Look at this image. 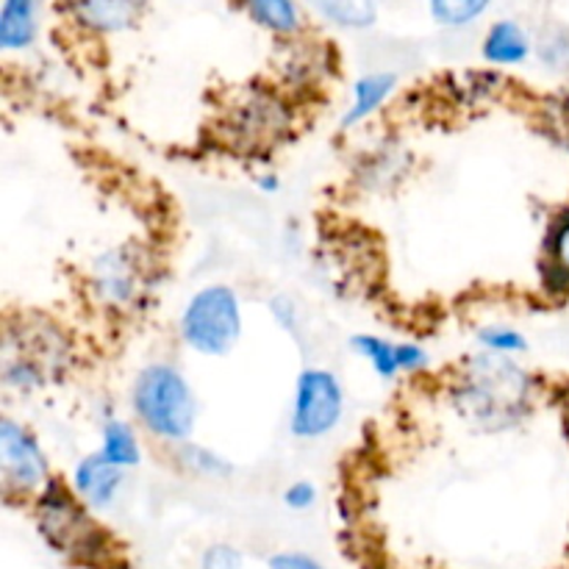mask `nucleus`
Returning a JSON list of instances; mask_svg holds the SVG:
<instances>
[{
  "mask_svg": "<svg viewBox=\"0 0 569 569\" xmlns=\"http://www.w3.org/2000/svg\"><path fill=\"white\" fill-rule=\"evenodd\" d=\"M283 509L292 511V515H309L311 509H317L320 503V487H317L311 478H298V481H289L281 492Z\"/></svg>",
  "mask_w": 569,
  "mask_h": 569,
  "instance_id": "nucleus-26",
  "label": "nucleus"
},
{
  "mask_svg": "<svg viewBox=\"0 0 569 569\" xmlns=\"http://www.w3.org/2000/svg\"><path fill=\"white\" fill-rule=\"evenodd\" d=\"M550 109H556L550 128H553V131H559V137L569 144V92L561 94L559 100H556V94H553V106H550Z\"/></svg>",
  "mask_w": 569,
  "mask_h": 569,
  "instance_id": "nucleus-29",
  "label": "nucleus"
},
{
  "mask_svg": "<svg viewBox=\"0 0 569 569\" xmlns=\"http://www.w3.org/2000/svg\"><path fill=\"white\" fill-rule=\"evenodd\" d=\"M267 311H270L272 322H276L278 328H281L287 337L292 339H303L306 337V311H303V303H300L295 295L289 292H276L270 300H267Z\"/></svg>",
  "mask_w": 569,
  "mask_h": 569,
  "instance_id": "nucleus-24",
  "label": "nucleus"
},
{
  "mask_svg": "<svg viewBox=\"0 0 569 569\" xmlns=\"http://www.w3.org/2000/svg\"><path fill=\"white\" fill-rule=\"evenodd\" d=\"M242 14L270 37L292 42L306 33V9L300 0H237Z\"/></svg>",
  "mask_w": 569,
  "mask_h": 569,
  "instance_id": "nucleus-15",
  "label": "nucleus"
},
{
  "mask_svg": "<svg viewBox=\"0 0 569 569\" xmlns=\"http://www.w3.org/2000/svg\"><path fill=\"white\" fill-rule=\"evenodd\" d=\"M533 56L545 70L569 76V26L553 22V26L542 28L533 39Z\"/></svg>",
  "mask_w": 569,
  "mask_h": 569,
  "instance_id": "nucleus-23",
  "label": "nucleus"
},
{
  "mask_svg": "<svg viewBox=\"0 0 569 569\" xmlns=\"http://www.w3.org/2000/svg\"><path fill=\"white\" fill-rule=\"evenodd\" d=\"M44 0H3L0 3V50L26 53L37 44L42 31Z\"/></svg>",
  "mask_w": 569,
  "mask_h": 569,
  "instance_id": "nucleus-16",
  "label": "nucleus"
},
{
  "mask_svg": "<svg viewBox=\"0 0 569 569\" xmlns=\"http://www.w3.org/2000/svg\"><path fill=\"white\" fill-rule=\"evenodd\" d=\"M170 461L178 472H183L189 478H198V481H226V478H231L237 472V467H233V461L228 456L209 448V445L194 442V439L172 448Z\"/></svg>",
  "mask_w": 569,
  "mask_h": 569,
  "instance_id": "nucleus-19",
  "label": "nucleus"
},
{
  "mask_svg": "<svg viewBox=\"0 0 569 569\" xmlns=\"http://www.w3.org/2000/svg\"><path fill=\"white\" fill-rule=\"evenodd\" d=\"M400 89V76L395 70H370L361 72L350 83L348 103H345L342 114H339V131L353 133L372 117L381 114L389 103L395 100Z\"/></svg>",
  "mask_w": 569,
  "mask_h": 569,
  "instance_id": "nucleus-12",
  "label": "nucleus"
},
{
  "mask_svg": "<svg viewBox=\"0 0 569 569\" xmlns=\"http://www.w3.org/2000/svg\"><path fill=\"white\" fill-rule=\"evenodd\" d=\"M492 6L495 0H428V14L439 28L461 31L483 20Z\"/></svg>",
  "mask_w": 569,
  "mask_h": 569,
  "instance_id": "nucleus-22",
  "label": "nucleus"
},
{
  "mask_svg": "<svg viewBox=\"0 0 569 569\" xmlns=\"http://www.w3.org/2000/svg\"><path fill=\"white\" fill-rule=\"evenodd\" d=\"M98 453L114 467H120V470H139L144 461V442L137 422L120 415L103 417V422H100Z\"/></svg>",
  "mask_w": 569,
  "mask_h": 569,
  "instance_id": "nucleus-17",
  "label": "nucleus"
},
{
  "mask_svg": "<svg viewBox=\"0 0 569 569\" xmlns=\"http://www.w3.org/2000/svg\"><path fill=\"white\" fill-rule=\"evenodd\" d=\"M159 292V264L139 242H117L87 264V295L103 315L133 317L148 311Z\"/></svg>",
  "mask_w": 569,
  "mask_h": 569,
  "instance_id": "nucleus-5",
  "label": "nucleus"
},
{
  "mask_svg": "<svg viewBox=\"0 0 569 569\" xmlns=\"http://www.w3.org/2000/svg\"><path fill=\"white\" fill-rule=\"evenodd\" d=\"M253 187L259 189L261 194H267V198H270V194H278L281 192V176H278L276 170H259L253 176Z\"/></svg>",
  "mask_w": 569,
  "mask_h": 569,
  "instance_id": "nucleus-30",
  "label": "nucleus"
},
{
  "mask_svg": "<svg viewBox=\"0 0 569 569\" xmlns=\"http://www.w3.org/2000/svg\"><path fill=\"white\" fill-rule=\"evenodd\" d=\"M248 556L233 542H209L198 556V569H244Z\"/></svg>",
  "mask_w": 569,
  "mask_h": 569,
  "instance_id": "nucleus-25",
  "label": "nucleus"
},
{
  "mask_svg": "<svg viewBox=\"0 0 569 569\" xmlns=\"http://www.w3.org/2000/svg\"><path fill=\"white\" fill-rule=\"evenodd\" d=\"M350 350L353 356H359L367 367H370L372 376L383 383H392L398 378H403L400 372V361H398V339H389L383 333H372V331H361L353 333L348 339Z\"/></svg>",
  "mask_w": 569,
  "mask_h": 569,
  "instance_id": "nucleus-20",
  "label": "nucleus"
},
{
  "mask_svg": "<svg viewBox=\"0 0 569 569\" xmlns=\"http://www.w3.org/2000/svg\"><path fill=\"white\" fill-rule=\"evenodd\" d=\"M178 342L200 359H226L244 337V300L233 283L209 281L183 300Z\"/></svg>",
  "mask_w": 569,
  "mask_h": 569,
  "instance_id": "nucleus-6",
  "label": "nucleus"
},
{
  "mask_svg": "<svg viewBox=\"0 0 569 569\" xmlns=\"http://www.w3.org/2000/svg\"><path fill=\"white\" fill-rule=\"evenodd\" d=\"M150 0H59L61 14L87 37H117L139 26Z\"/></svg>",
  "mask_w": 569,
  "mask_h": 569,
  "instance_id": "nucleus-10",
  "label": "nucleus"
},
{
  "mask_svg": "<svg viewBox=\"0 0 569 569\" xmlns=\"http://www.w3.org/2000/svg\"><path fill=\"white\" fill-rule=\"evenodd\" d=\"M31 517L39 539L64 561L106 569L120 565L114 559V542L98 522V515L89 511L61 478H53L31 500Z\"/></svg>",
  "mask_w": 569,
  "mask_h": 569,
  "instance_id": "nucleus-4",
  "label": "nucleus"
},
{
  "mask_svg": "<svg viewBox=\"0 0 569 569\" xmlns=\"http://www.w3.org/2000/svg\"><path fill=\"white\" fill-rule=\"evenodd\" d=\"M398 361L403 378H411L431 370L433 356L422 342H415V339H398Z\"/></svg>",
  "mask_w": 569,
  "mask_h": 569,
  "instance_id": "nucleus-27",
  "label": "nucleus"
},
{
  "mask_svg": "<svg viewBox=\"0 0 569 569\" xmlns=\"http://www.w3.org/2000/svg\"><path fill=\"white\" fill-rule=\"evenodd\" d=\"M267 569H328L317 556L306 550H276L267 559Z\"/></svg>",
  "mask_w": 569,
  "mask_h": 569,
  "instance_id": "nucleus-28",
  "label": "nucleus"
},
{
  "mask_svg": "<svg viewBox=\"0 0 569 569\" xmlns=\"http://www.w3.org/2000/svg\"><path fill=\"white\" fill-rule=\"evenodd\" d=\"M126 481L128 472L114 467L111 461H106L98 450L81 456L70 467V478H67V483L78 495V500L89 511H94V515H109V511L117 509L122 492H126Z\"/></svg>",
  "mask_w": 569,
  "mask_h": 569,
  "instance_id": "nucleus-11",
  "label": "nucleus"
},
{
  "mask_svg": "<svg viewBox=\"0 0 569 569\" xmlns=\"http://www.w3.org/2000/svg\"><path fill=\"white\" fill-rule=\"evenodd\" d=\"M114 569H142L139 565H128V561H120V565H117Z\"/></svg>",
  "mask_w": 569,
  "mask_h": 569,
  "instance_id": "nucleus-31",
  "label": "nucleus"
},
{
  "mask_svg": "<svg viewBox=\"0 0 569 569\" xmlns=\"http://www.w3.org/2000/svg\"><path fill=\"white\" fill-rule=\"evenodd\" d=\"M53 478L42 439L17 417H3L0 420V489H3V498L33 500Z\"/></svg>",
  "mask_w": 569,
  "mask_h": 569,
  "instance_id": "nucleus-8",
  "label": "nucleus"
},
{
  "mask_svg": "<svg viewBox=\"0 0 569 569\" xmlns=\"http://www.w3.org/2000/svg\"><path fill=\"white\" fill-rule=\"evenodd\" d=\"M383 0H306V9L337 31H370L381 20Z\"/></svg>",
  "mask_w": 569,
  "mask_h": 569,
  "instance_id": "nucleus-18",
  "label": "nucleus"
},
{
  "mask_svg": "<svg viewBox=\"0 0 569 569\" xmlns=\"http://www.w3.org/2000/svg\"><path fill=\"white\" fill-rule=\"evenodd\" d=\"M76 365V345L64 326L42 315L17 317L6 326L0 353V381L6 392L37 395L64 381Z\"/></svg>",
  "mask_w": 569,
  "mask_h": 569,
  "instance_id": "nucleus-3",
  "label": "nucleus"
},
{
  "mask_svg": "<svg viewBox=\"0 0 569 569\" xmlns=\"http://www.w3.org/2000/svg\"><path fill=\"white\" fill-rule=\"evenodd\" d=\"M128 409L144 437L170 450L189 442L198 431V392L187 370L170 359H153L133 372L128 387Z\"/></svg>",
  "mask_w": 569,
  "mask_h": 569,
  "instance_id": "nucleus-2",
  "label": "nucleus"
},
{
  "mask_svg": "<svg viewBox=\"0 0 569 569\" xmlns=\"http://www.w3.org/2000/svg\"><path fill=\"white\" fill-rule=\"evenodd\" d=\"M476 348L487 350V353L511 356V359H522L531 350V339L526 331L511 322H483L476 328Z\"/></svg>",
  "mask_w": 569,
  "mask_h": 569,
  "instance_id": "nucleus-21",
  "label": "nucleus"
},
{
  "mask_svg": "<svg viewBox=\"0 0 569 569\" xmlns=\"http://www.w3.org/2000/svg\"><path fill=\"white\" fill-rule=\"evenodd\" d=\"M565 431H567V439H569V409L565 411Z\"/></svg>",
  "mask_w": 569,
  "mask_h": 569,
  "instance_id": "nucleus-32",
  "label": "nucleus"
},
{
  "mask_svg": "<svg viewBox=\"0 0 569 569\" xmlns=\"http://www.w3.org/2000/svg\"><path fill=\"white\" fill-rule=\"evenodd\" d=\"M292 131V109L270 89H253L231 106L228 133L239 148H270Z\"/></svg>",
  "mask_w": 569,
  "mask_h": 569,
  "instance_id": "nucleus-9",
  "label": "nucleus"
},
{
  "mask_svg": "<svg viewBox=\"0 0 569 569\" xmlns=\"http://www.w3.org/2000/svg\"><path fill=\"white\" fill-rule=\"evenodd\" d=\"M539 287L548 298H569V203L561 206L548 220L542 233V248H539L537 264Z\"/></svg>",
  "mask_w": 569,
  "mask_h": 569,
  "instance_id": "nucleus-13",
  "label": "nucleus"
},
{
  "mask_svg": "<svg viewBox=\"0 0 569 569\" xmlns=\"http://www.w3.org/2000/svg\"><path fill=\"white\" fill-rule=\"evenodd\" d=\"M445 400L461 426L498 437L533 420L542 400V381L520 359L476 348L461 356L448 376Z\"/></svg>",
  "mask_w": 569,
  "mask_h": 569,
  "instance_id": "nucleus-1",
  "label": "nucleus"
},
{
  "mask_svg": "<svg viewBox=\"0 0 569 569\" xmlns=\"http://www.w3.org/2000/svg\"><path fill=\"white\" fill-rule=\"evenodd\" d=\"M348 417V389L339 372L322 365H306L295 376L287 411V431L298 442H320L339 431Z\"/></svg>",
  "mask_w": 569,
  "mask_h": 569,
  "instance_id": "nucleus-7",
  "label": "nucleus"
},
{
  "mask_svg": "<svg viewBox=\"0 0 569 569\" xmlns=\"http://www.w3.org/2000/svg\"><path fill=\"white\" fill-rule=\"evenodd\" d=\"M533 33L515 17L495 20L481 37V59L489 70H515L533 59Z\"/></svg>",
  "mask_w": 569,
  "mask_h": 569,
  "instance_id": "nucleus-14",
  "label": "nucleus"
}]
</instances>
